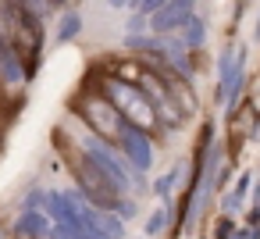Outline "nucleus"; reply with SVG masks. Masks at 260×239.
Listing matches in <instances>:
<instances>
[{"instance_id":"8","label":"nucleus","mask_w":260,"mask_h":239,"mask_svg":"<svg viewBox=\"0 0 260 239\" xmlns=\"http://www.w3.org/2000/svg\"><path fill=\"white\" fill-rule=\"evenodd\" d=\"M192 15H196V0H160L146 15V29L150 33H178Z\"/></svg>"},{"instance_id":"10","label":"nucleus","mask_w":260,"mask_h":239,"mask_svg":"<svg viewBox=\"0 0 260 239\" xmlns=\"http://www.w3.org/2000/svg\"><path fill=\"white\" fill-rule=\"evenodd\" d=\"M79 29H82V18L75 11H64L61 22H57V43H72L79 36Z\"/></svg>"},{"instance_id":"2","label":"nucleus","mask_w":260,"mask_h":239,"mask_svg":"<svg viewBox=\"0 0 260 239\" xmlns=\"http://www.w3.org/2000/svg\"><path fill=\"white\" fill-rule=\"evenodd\" d=\"M57 146L64 150V157H68V171H72V178H75V186H79V196L86 200V203H93V207H100V211H114L118 214V207L125 203V196L118 193V186L96 168V161L79 146V143H72V139H57Z\"/></svg>"},{"instance_id":"13","label":"nucleus","mask_w":260,"mask_h":239,"mask_svg":"<svg viewBox=\"0 0 260 239\" xmlns=\"http://www.w3.org/2000/svg\"><path fill=\"white\" fill-rule=\"evenodd\" d=\"M157 4H160V0H132V8H136V15H143V18H146V15H150V11H153Z\"/></svg>"},{"instance_id":"7","label":"nucleus","mask_w":260,"mask_h":239,"mask_svg":"<svg viewBox=\"0 0 260 239\" xmlns=\"http://www.w3.org/2000/svg\"><path fill=\"white\" fill-rule=\"evenodd\" d=\"M114 150L125 157V164L136 175H146L153 168V143H150V136H143V132H136L128 125H121V132L114 139Z\"/></svg>"},{"instance_id":"14","label":"nucleus","mask_w":260,"mask_h":239,"mask_svg":"<svg viewBox=\"0 0 260 239\" xmlns=\"http://www.w3.org/2000/svg\"><path fill=\"white\" fill-rule=\"evenodd\" d=\"M217 225H221V228H217V239H228V232H232V228H235V225H232V221H228V218H224V221H217Z\"/></svg>"},{"instance_id":"5","label":"nucleus","mask_w":260,"mask_h":239,"mask_svg":"<svg viewBox=\"0 0 260 239\" xmlns=\"http://www.w3.org/2000/svg\"><path fill=\"white\" fill-rule=\"evenodd\" d=\"M93 161H96V168L118 186V193L121 196H132V193H139V186H143V175H136L128 164H125V157L114 150V146H107V143H100V139H93V136H86L82 143H79Z\"/></svg>"},{"instance_id":"6","label":"nucleus","mask_w":260,"mask_h":239,"mask_svg":"<svg viewBox=\"0 0 260 239\" xmlns=\"http://www.w3.org/2000/svg\"><path fill=\"white\" fill-rule=\"evenodd\" d=\"M128 82H136V86L143 89V97L150 100V107H153V114H157V122H160V129H175V125L182 122V111H178L175 97L168 93V86H164V79H160L157 72L143 68V72H139L136 79H128Z\"/></svg>"},{"instance_id":"11","label":"nucleus","mask_w":260,"mask_h":239,"mask_svg":"<svg viewBox=\"0 0 260 239\" xmlns=\"http://www.w3.org/2000/svg\"><path fill=\"white\" fill-rule=\"evenodd\" d=\"M178 33H185V47H200V43H203V36H207V29H203V22H200L196 15H192Z\"/></svg>"},{"instance_id":"12","label":"nucleus","mask_w":260,"mask_h":239,"mask_svg":"<svg viewBox=\"0 0 260 239\" xmlns=\"http://www.w3.org/2000/svg\"><path fill=\"white\" fill-rule=\"evenodd\" d=\"M164 225H168V207H157V211L146 218V228H143V232H146V235H160Z\"/></svg>"},{"instance_id":"3","label":"nucleus","mask_w":260,"mask_h":239,"mask_svg":"<svg viewBox=\"0 0 260 239\" xmlns=\"http://www.w3.org/2000/svg\"><path fill=\"white\" fill-rule=\"evenodd\" d=\"M100 93H104V100L118 111V118H121L128 129H136V132H143V136H157V132H160V122H157L150 100L143 97V89H139L136 82H128V79H121V75H107V79L100 82Z\"/></svg>"},{"instance_id":"16","label":"nucleus","mask_w":260,"mask_h":239,"mask_svg":"<svg viewBox=\"0 0 260 239\" xmlns=\"http://www.w3.org/2000/svg\"><path fill=\"white\" fill-rule=\"evenodd\" d=\"M111 4H114V8H118V4H121V0H111Z\"/></svg>"},{"instance_id":"15","label":"nucleus","mask_w":260,"mask_h":239,"mask_svg":"<svg viewBox=\"0 0 260 239\" xmlns=\"http://www.w3.org/2000/svg\"><path fill=\"white\" fill-rule=\"evenodd\" d=\"M50 4H54V8H64V11H75L79 0H50Z\"/></svg>"},{"instance_id":"18","label":"nucleus","mask_w":260,"mask_h":239,"mask_svg":"<svg viewBox=\"0 0 260 239\" xmlns=\"http://www.w3.org/2000/svg\"><path fill=\"white\" fill-rule=\"evenodd\" d=\"M256 36H260V29H256Z\"/></svg>"},{"instance_id":"1","label":"nucleus","mask_w":260,"mask_h":239,"mask_svg":"<svg viewBox=\"0 0 260 239\" xmlns=\"http://www.w3.org/2000/svg\"><path fill=\"white\" fill-rule=\"evenodd\" d=\"M43 203L57 239H121L125 235V221L114 211H100L86 203L79 193L50 189L43 193Z\"/></svg>"},{"instance_id":"17","label":"nucleus","mask_w":260,"mask_h":239,"mask_svg":"<svg viewBox=\"0 0 260 239\" xmlns=\"http://www.w3.org/2000/svg\"><path fill=\"white\" fill-rule=\"evenodd\" d=\"M50 239H57V235H54V232H50Z\"/></svg>"},{"instance_id":"4","label":"nucleus","mask_w":260,"mask_h":239,"mask_svg":"<svg viewBox=\"0 0 260 239\" xmlns=\"http://www.w3.org/2000/svg\"><path fill=\"white\" fill-rule=\"evenodd\" d=\"M72 111L86 122V129H89V136L93 139H100V143H107V146H114V139H118V132H121V118H118V111L104 100V93L100 89H82L75 100H72Z\"/></svg>"},{"instance_id":"9","label":"nucleus","mask_w":260,"mask_h":239,"mask_svg":"<svg viewBox=\"0 0 260 239\" xmlns=\"http://www.w3.org/2000/svg\"><path fill=\"white\" fill-rule=\"evenodd\" d=\"M11 232H15V239H50L54 225H50V218H47L43 211L25 207V211L18 214V221L11 225Z\"/></svg>"}]
</instances>
